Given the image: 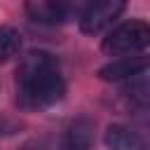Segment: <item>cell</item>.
<instances>
[{
    "mask_svg": "<svg viewBox=\"0 0 150 150\" xmlns=\"http://www.w3.org/2000/svg\"><path fill=\"white\" fill-rule=\"evenodd\" d=\"M14 82L16 103L23 110H45L54 105L66 91V82L56 56L42 49H33L26 56H21Z\"/></svg>",
    "mask_w": 150,
    "mask_h": 150,
    "instance_id": "obj_1",
    "label": "cell"
},
{
    "mask_svg": "<svg viewBox=\"0 0 150 150\" xmlns=\"http://www.w3.org/2000/svg\"><path fill=\"white\" fill-rule=\"evenodd\" d=\"M150 42V28L145 21L134 19V21H124L117 28H112L105 38H103V52L110 56H131V54H141Z\"/></svg>",
    "mask_w": 150,
    "mask_h": 150,
    "instance_id": "obj_2",
    "label": "cell"
},
{
    "mask_svg": "<svg viewBox=\"0 0 150 150\" xmlns=\"http://www.w3.org/2000/svg\"><path fill=\"white\" fill-rule=\"evenodd\" d=\"M89 0H26V14L38 23H61L70 16H80Z\"/></svg>",
    "mask_w": 150,
    "mask_h": 150,
    "instance_id": "obj_3",
    "label": "cell"
},
{
    "mask_svg": "<svg viewBox=\"0 0 150 150\" xmlns=\"http://www.w3.org/2000/svg\"><path fill=\"white\" fill-rule=\"evenodd\" d=\"M127 0H89L80 14V28L87 35H96L112 26V21L124 12Z\"/></svg>",
    "mask_w": 150,
    "mask_h": 150,
    "instance_id": "obj_4",
    "label": "cell"
},
{
    "mask_svg": "<svg viewBox=\"0 0 150 150\" xmlns=\"http://www.w3.org/2000/svg\"><path fill=\"white\" fill-rule=\"evenodd\" d=\"M145 68H148V59L141 54L138 56H117L98 70V77L105 82H117V80H129Z\"/></svg>",
    "mask_w": 150,
    "mask_h": 150,
    "instance_id": "obj_5",
    "label": "cell"
},
{
    "mask_svg": "<svg viewBox=\"0 0 150 150\" xmlns=\"http://www.w3.org/2000/svg\"><path fill=\"white\" fill-rule=\"evenodd\" d=\"M105 145L110 150H145V138L124 124H110L105 131Z\"/></svg>",
    "mask_w": 150,
    "mask_h": 150,
    "instance_id": "obj_6",
    "label": "cell"
},
{
    "mask_svg": "<svg viewBox=\"0 0 150 150\" xmlns=\"http://www.w3.org/2000/svg\"><path fill=\"white\" fill-rule=\"evenodd\" d=\"M89 141H91V127L89 122L80 120L68 129L61 150H89Z\"/></svg>",
    "mask_w": 150,
    "mask_h": 150,
    "instance_id": "obj_7",
    "label": "cell"
},
{
    "mask_svg": "<svg viewBox=\"0 0 150 150\" xmlns=\"http://www.w3.org/2000/svg\"><path fill=\"white\" fill-rule=\"evenodd\" d=\"M21 49V35L12 26H0V63L9 61Z\"/></svg>",
    "mask_w": 150,
    "mask_h": 150,
    "instance_id": "obj_8",
    "label": "cell"
},
{
    "mask_svg": "<svg viewBox=\"0 0 150 150\" xmlns=\"http://www.w3.org/2000/svg\"><path fill=\"white\" fill-rule=\"evenodd\" d=\"M127 94H129L138 105H145V103H148V68L141 70V73H136L134 77H129Z\"/></svg>",
    "mask_w": 150,
    "mask_h": 150,
    "instance_id": "obj_9",
    "label": "cell"
},
{
    "mask_svg": "<svg viewBox=\"0 0 150 150\" xmlns=\"http://www.w3.org/2000/svg\"><path fill=\"white\" fill-rule=\"evenodd\" d=\"M21 150H45V148H40V145H23Z\"/></svg>",
    "mask_w": 150,
    "mask_h": 150,
    "instance_id": "obj_10",
    "label": "cell"
}]
</instances>
